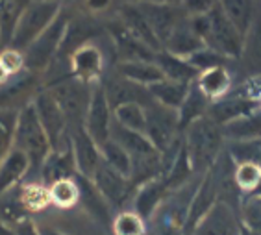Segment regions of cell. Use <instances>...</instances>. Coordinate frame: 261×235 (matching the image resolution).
<instances>
[{
	"label": "cell",
	"mask_w": 261,
	"mask_h": 235,
	"mask_svg": "<svg viewBox=\"0 0 261 235\" xmlns=\"http://www.w3.org/2000/svg\"><path fill=\"white\" fill-rule=\"evenodd\" d=\"M226 152L233 163H256L261 167V139L226 141Z\"/></svg>",
	"instance_id": "cell-36"
},
{
	"label": "cell",
	"mask_w": 261,
	"mask_h": 235,
	"mask_svg": "<svg viewBox=\"0 0 261 235\" xmlns=\"http://www.w3.org/2000/svg\"><path fill=\"white\" fill-rule=\"evenodd\" d=\"M259 6H261V2H259Z\"/></svg>",
	"instance_id": "cell-53"
},
{
	"label": "cell",
	"mask_w": 261,
	"mask_h": 235,
	"mask_svg": "<svg viewBox=\"0 0 261 235\" xmlns=\"http://www.w3.org/2000/svg\"><path fill=\"white\" fill-rule=\"evenodd\" d=\"M0 65L4 67V70L11 76H17L20 74L22 70H26V65H24V54L15 48H2L0 50Z\"/></svg>",
	"instance_id": "cell-44"
},
{
	"label": "cell",
	"mask_w": 261,
	"mask_h": 235,
	"mask_svg": "<svg viewBox=\"0 0 261 235\" xmlns=\"http://www.w3.org/2000/svg\"><path fill=\"white\" fill-rule=\"evenodd\" d=\"M70 74L87 84H98L106 70V54L102 46L96 45V41H91L87 45L80 46L74 54L69 58Z\"/></svg>",
	"instance_id": "cell-14"
},
{
	"label": "cell",
	"mask_w": 261,
	"mask_h": 235,
	"mask_svg": "<svg viewBox=\"0 0 261 235\" xmlns=\"http://www.w3.org/2000/svg\"><path fill=\"white\" fill-rule=\"evenodd\" d=\"M13 148L24 152L28 161H30V174L26 180L30 181L32 176H39L41 167L52 152V146L50 141H48V135H46L45 128H43L39 117H37L34 102L19 111Z\"/></svg>",
	"instance_id": "cell-3"
},
{
	"label": "cell",
	"mask_w": 261,
	"mask_h": 235,
	"mask_svg": "<svg viewBox=\"0 0 261 235\" xmlns=\"http://www.w3.org/2000/svg\"><path fill=\"white\" fill-rule=\"evenodd\" d=\"M139 8L143 15L146 17L152 32L156 34L161 46L165 45L167 39L176 30V26L186 19V11L181 6H167V4H152V2H139Z\"/></svg>",
	"instance_id": "cell-17"
},
{
	"label": "cell",
	"mask_w": 261,
	"mask_h": 235,
	"mask_svg": "<svg viewBox=\"0 0 261 235\" xmlns=\"http://www.w3.org/2000/svg\"><path fill=\"white\" fill-rule=\"evenodd\" d=\"M113 69L121 76L145 87H150L158 82L165 80L156 61H115Z\"/></svg>",
	"instance_id": "cell-28"
},
{
	"label": "cell",
	"mask_w": 261,
	"mask_h": 235,
	"mask_svg": "<svg viewBox=\"0 0 261 235\" xmlns=\"http://www.w3.org/2000/svg\"><path fill=\"white\" fill-rule=\"evenodd\" d=\"M113 119H115L121 126L128 128V130L145 134V126H146L145 106H141V104L119 106L117 110H113Z\"/></svg>",
	"instance_id": "cell-39"
},
{
	"label": "cell",
	"mask_w": 261,
	"mask_h": 235,
	"mask_svg": "<svg viewBox=\"0 0 261 235\" xmlns=\"http://www.w3.org/2000/svg\"><path fill=\"white\" fill-rule=\"evenodd\" d=\"M106 34L110 37L113 52H115L117 61H154L158 52L150 50L146 45H143L137 37L126 30L119 17H111L104 22Z\"/></svg>",
	"instance_id": "cell-12"
},
{
	"label": "cell",
	"mask_w": 261,
	"mask_h": 235,
	"mask_svg": "<svg viewBox=\"0 0 261 235\" xmlns=\"http://www.w3.org/2000/svg\"><path fill=\"white\" fill-rule=\"evenodd\" d=\"M30 174V161L24 152L11 148L6 160L0 163V195L13 189L28 178Z\"/></svg>",
	"instance_id": "cell-26"
},
{
	"label": "cell",
	"mask_w": 261,
	"mask_h": 235,
	"mask_svg": "<svg viewBox=\"0 0 261 235\" xmlns=\"http://www.w3.org/2000/svg\"><path fill=\"white\" fill-rule=\"evenodd\" d=\"M43 87V76L22 70L20 74L11 76L6 84L0 85V110L20 111L34 102Z\"/></svg>",
	"instance_id": "cell-11"
},
{
	"label": "cell",
	"mask_w": 261,
	"mask_h": 235,
	"mask_svg": "<svg viewBox=\"0 0 261 235\" xmlns=\"http://www.w3.org/2000/svg\"><path fill=\"white\" fill-rule=\"evenodd\" d=\"M35 224H37L39 235H70L69 231L60 228V226H52V224H46V222H35Z\"/></svg>",
	"instance_id": "cell-47"
},
{
	"label": "cell",
	"mask_w": 261,
	"mask_h": 235,
	"mask_svg": "<svg viewBox=\"0 0 261 235\" xmlns=\"http://www.w3.org/2000/svg\"><path fill=\"white\" fill-rule=\"evenodd\" d=\"M91 180L98 189V193L106 198V202L111 205V210L122 211L132 202L134 193H136V187L130 181V178L111 169L104 160L100 161V165Z\"/></svg>",
	"instance_id": "cell-9"
},
{
	"label": "cell",
	"mask_w": 261,
	"mask_h": 235,
	"mask_svg": "<svg viewBox=\"0 0 261 235\" xmlns=\"http://www.w3.org/2000/svg\"><path fill=\"white\" fill-rule=\"evenodd\" d=\"M219 6L243 35L248 32L261 8L259 0H219Z\"/></svg>",
	"instance_id": "cell-30"
},
{
	"label": "cell",
	"mask_w": 261,
	"mask_h": 235,
	"mask_svg": "<svg viewBox=\"0 0 261 235\" xmlns=\"http://www.w3.org/2000/svg\"><path fill=\"white\" fill-rule=\"evenodd\" d=\"M17 119H19V111L0 110V163L6 160V155L13 148Z\"/></svg>",
	"instance_id": "cell-41"
},
{
	"label": "cell",
	"mask_w": 261,
	"mask_h": 235,
	"mask_svg": "<svg viewBox=\"0 0 261 235\" xmlns=\"http://www.w3.org/2000/svg\"><path fill=\"white\" fill-rule=\"evenodd\" d=\"M61 10H63V2L60 0H32L17 22L10 48L24 52L52 24V20L60 15Z\"/></svg>",
	"instance_id": "cell-4"
},
{
	"label": "cell",
	"mask_w": 261,
	"mask_h": 235,
	"mask_svg": "<svg viewBox=\"0 0 261 235\" xmlns=\"http://www.w3.org/2000/svg\"><path fill=\"white\" fill-rule=\"evenodd\" d=\"M217 4H219V0H181L180 6L187 17H196L210 13Z\"/></svg>",
	"instance_id": "cell-45"
},
{
	"label": "cell",
	"mask_w": 261,
	"mask_h": 235,
	"mask_svg": "<svg viewBox=\"0 0 261 235\" xmlns=\"http://www.w3.org/2000/svg\"><path fill=\"white\" fill-rule=\"evenodd\" d=\"M84 2V10L87 15H98V13H106L110 10L113 0H82Z\"/></svg>",
	"instance_id": "cell-46"
},
{
	"label": "cell",
	"mask_w": 261,
	"mask_h": 235,
	"mask_svg": "<svg viewBox=\"0 0 261 235\" xmlns=\"http://www.w3.org/2000/svg\"><path fill=\"white\" fill-rule=\"evenodd\" d=\"M115 15L119 17V20L126 26V30L130 32L134 37H137L143 45H146L154 52L163 50V46H161V43L158 41L156 34L152 32L146 17L143 15L139 4H119Z\"/></svg>",
	"instance_id": "cell-19"
},
{
	"label": "cell",
	"mask_w": 261,
	"mask_h": 235,
	"mask_svg": "<svg viewBox=\"0 0 261 235\" xmlns=\"http://www.w3.org/2000/svg\"><path fill=\"white\" fill-rule=\"evenodd\" d=\"M167 195H169V189H167L165 180L154 178V180L146 181V184L139 185L136 189L134 198H132V210L148 222L152 215L158 211V207L163 204Z\"/></svg>",
	"instance_id": "cell-20"
},
{
	"label": "cell",
	"mask_w": 261,
	"mask_h": 235,
	"mask_svg": "<svg viewBox=\"0 0 261 235\" xmlns=\"http://www.w3.org/2000/svg\"><path fill=\"white\" fill-rule=\"evenodd\" d=\"M181 137H184V148L196 176L206 174L226 148L222 126H219L207 115L187 126Z\"/></svg>",
	"instance_id": "cell-1"
},
{
	"label": "cell",
	"mask_w": 261,
	"mask_h": 235,
	"mask_svg": "<svg viewBox=\"0 0 261 235\" xmlns=\"http://www.w3.org/2000/svg\"><path fill=\"white\" fill-rule=\"evenodd\" d=\"M110 139H113L115 143H119V145H121L122 148L130 154L132 161L141 160V158H150V155L161 154V152L156 150V146L152 145L145 134L128 130V128H124V126L119 124L115 119H113V122H111Z\"/></svg>",
	"instance_id": "cell-23"
},
{
	"label": "cell",
	"mask_w": 261,
	"mask_h": 235,
	"mask_svg": "<svg viewBox=\"0 0 261 235\" xmlns=\"http://www.w3.org/2000/svg\"><path fill=\"white\" fill-rule=\"evenodd\" d=\"M259 2H261V0H259Z\"/></svg>",
	"instance_id": "cell-54"
},
{
	"label": "cell",
	"mask_w": 261,
	"mask_h": 235,
	"mask_svg": "<svg viewBox=\"0 0 261 235\" xmlns=\"http://www.w3.org/2000/svg\"><path fill=\"white\" fill-rule=\"evenodd\" d=\"M15 235H39V230H37V224L35 220H28L24 224H20L19 228H15Z\"/></svg>",
	"instance_id": "cell-48"
},
{
	"label": "cell",
	"mask_w": 261,
	"mask_h": 235,
	"mask_svg": "<svg viewBox=\"0 0 261 235\" xmlns=\"http://www.w3.org/2000/svg\"><path fill=\"white\" fill-rule=\"evenodd\" d=\"M70 17H72V13L63 8L60 11V15L52 20V24L22 52L24 54L26 70L39 76L45 74L46 69L50 67V63L56 60V56L60 52L61 41H63V35H65Z\"/></svg>",
	"instance_id": "cell-5"
},
{
	"label": "cell",
	"mask_w": 261,
	"mask_h": 235,
	"mask_svg": "<svg viewBox=\"0 0 261 235\" xmlns=\"http://www.w3.org/2000/svg\"><path fill=\"white\" fill-rule=\"evenodd\" d=\"M111 235H146V220L134 210H122L113 217Z\"/></svg>",
	"instance_id": "cell-37"
},
{
	"label": "cell",
	"mask_w": 261,
	"mask_h": 235,
	"mask_svg": "<svg viewBox=\"0 0 261 235\" xmlns=\"http://www.w3.org/2000/svg\"><path fill=\"white\" fill-rule=\"evenodd\" d=\"M0 235H15V231L10 230V228H6L4 224H0Z\"/></svg>",
	"instance_id": "cell-50"
},
{
	"label": "cell",
	"mask_w": 261,
	"mask_h": 235,
	"mask_svg": "<svg viewBox=\"0 0 261 235\" xmlns=\"http://www.w3.org/2000/svg\"><path fill=\"white\" fill-rule=\"evenodd\" d=\"M100 154H102V160H104L111 169H115L117 172H121L122 176L130 178L132 158L119 143H115L113 139H108L104 145L100 146Z\"/></svg>",
	"instance_id": "cell-38"
},
{
	"label": "cell",
	"mask_w": 261,
	"mask_h": 235,
	"mask_svg": "<svg viewBox=\"0 0 261 235\" xmlns=\"http://www.w3.org/2000/svg\"><path fill=\"white\" fill-rule=\"evenodd\" d=\"M189 87H191V84H181V82H172L165 78V80L150 85L148 91H150L152 98H154L158 104L178 111L180 106L184 104V100H186L187 93H189Z\"/></svg>",
	"instance_id": "cell-32"
},
{
	"label": "cell",
	"mask_w": 261,
	"mask_h": 235,
	"mask_svg": "<svg viewBox=\"0 0 261 235\" xmlns=\"http://www.w3.org/2000/svg\"><path fill=\"white\" fill-rule=\"evenodd\" d=\"M78 174L74 163V154H72V146L63 148V150H52L46 158V161L41 167L39 181L50 187L52 184L60 180H69Z\"/></svg>",
	"instance_id": "cell-22"
},
{
	"label": "cell",
	"mask_w": 261,
	"mask_h": 235,
	"mask_svg": "<svg viewBox=\"0 0 261 235\" xmlns=\"http://www.w3.org/2000/svg\"><path fill=\"white\" fill-rule=\"evenodd\" d=\"M93 85L95 84H87V82H82L74 76H70V78L58 82V84H52L50 87H45L54 96L60 110L63 111L69 130L76 128V126H84L91 95H93Z\"/></svg>",
	"instance_id": "cell-6"
},
{
	"label": "cell",
	"mask_w": 261,
	"mask_h": 235,
	"mask_svg": "<svg viewBox=\"0 0 261 235\" xmlns=\"http://www.w3.org/2000/svg\"><path fill=\"white\" fill-rule=\"evenodd\" d=\"M146 113V126L145 135L148 137L152 145L156 146L158 152L169 150L176 141L181 137L180 130V119H178V111L165 108V106L158 104L156 100L145 108Z\"/></svg>",
	"instance_id": "cell-7"
},
{
	"label": "cell",
	"mask_w": 261,
	"mask_h": 235,
	"mask_svg": "<svg viewBox=\"0 0 261 235\" xmlns=\"http://www.w3.org/2000/svg\"><path fill=\"white\" fill-rule=\"evenodd\" d=\"M210 106H211L210 98H207V96L198 89V85L193 82L191 87H189V93H187V96H186V100H184V104H181L180 110H178L181 134H184V130H186L189 124H193L195 120L206 117Z\"/></svg>",
	"instance_id": "cell-31"
},
{
	"label": "cell",
	"mask_w": 261,
	"mask_h": 235,
	"mask_svg": "<svg viewBox=\"0 0 261 235\" xmlns=\"http://www.w3.org/2000/svg\"><path fill=\"white\" fill-rule=\"evenodd\" d=\"M20 196H22V202L30 213H43L52 205L50 191L41 181H22L20 184Z\"/></svg>",
	"instance_id": "cell-34"
},
{
	"label": "cell",
	"mask_w": 261,
	"mask_h": 235,
	"mask_svg": "<svg viewBox=\"0 0 261 235\" xmlns=\"http://www.w3.org/2000/svg\"><path fill=\"white\" fill-rule=\"evenodd\" d=\"M34 108L37 111L41 124L45 128L52 150H63L70 146V132L63 111L60 110L54 96L46 89H41L34 98Z\"/></svg>",
	"instance_id": "cell-8"
},
{
	"label": "cell",
	"mask_w": 261,
	"mask_h": 235,
	"mask_svg": "<svg viewBox=\"0 0 261 235\" xmlns=\"http://www.w3.org/2000/svg\"><path fill=\"white\" fill-rule=\"evenodd\" d=\"M48 191H50L52 205H56L61 211L72 210L80 202V187H78L74 178L56 181L48 187Z\"/></svg>",
	"instance_id": "cell-35"
},
{
	"label": "cell",
	"mask_w": 261,
	"mask_h": 235,
	"mask_svg": "<svg viewBox=\"0 0 261 235\" xmlns=\"http://www.w3.org/2000/svg\"><path fill=\"white\" fill-rule=\"evenodd\" d=\"M241 219L239 211L224 202H217L206 215L198 220L189 235H239Z\"/></svg>",
	"instance_id": "cell-15"
},
{
	"label": "cell",
	"mask_w": 261,
	"mask_h": 235,
	"mask_svg": "<svg viewBox=\"0 0 261 235\" xmlns=\"http://www.w3.org/2000/svg\"><path fill=\"white\" fill-rule=\"evenodd\" d=\"M237 63H239V69L246 74V78L261 76V8L256 19L252 20L248 32L245 34L243 52Z\"/></svg>",
	"instance_id": "cell-21"
},
{
	"label": "cell",
	"mask_w": 261,
	"mask_h": 235,
	"mask_svg": "<svg viewBox=\"0 0 261 235\" xmlns=\"http://www.w3.org/2000/svg\"><path fill=\"white\" fill-rule=\"evenodd\" d=\"M76 184L80 187V202L78 205H82V210L89 217L91 222H95L96 226L100 228H110L111 230V222H113V210L111 205L106 202L104 196L98 193V189L95 187L93 180L89 178H84V176L76 174L74 176Z\"/></svg>",
	"instance_id": "cell-18"
},
{
	"label": "cell",
	"mask_w": 261,
	"mask_h": 235,
	"mask_svg": "<svg viewBox=\"0 0 261 235\" xmlns=\"http://www.w3.org/2000/svg\"><path fill=\"white\" fill-rule=\"evenodd\" d=\"M204 46L206 45H204V41L200 39V35L193 30L191 22H189V17H186L180 24L176 26V30L171 34V37L167 39V43L163 45V50L172 56H178V58L187 60L189 56L202 50Z\"/></svg>",
	"instance_id": "cell-25"
},
{
	"label": "cell",
	"mask_w": 261,
	"mask_h": 235,
	"mask_svg": "<svg viewBox=\"0 0 261 235\" xmlns=\"http://www.w3.org/2000/svg\"><path fill=\"white\" fill-rule=\"evenodd\" d=\"M30 215L32 213L26 210L20 196V185L0 195V224H4L10 230H15L20 224L32 220Z\"/></svg>",
	"instance_id": "cell-27"
},
{
	"label": "cell",
	"mask_w": 261,
	"mask_h": 235,
	"mask_svg": "<svg viewBox=\"0 0 261 235\" xmlns=\"http://www.w3.org/2000/svg\"><path fill=\"white\" fill-rule=\"evenodd\" d=\"M187 61H189V63H191L198 72H204V70L213 69V67H221V65H228V63H231V61L226 60L224 56H221L219 52L213 50V48H207V46H204L202 50H198L193 56H189Z\"/></svg>",
	"instance_id": "cell-43"
},
{
	"label": "cell",
	"mask_w": 261,
	"mask_h": 235,
	"mask_svg": "<svg viewBox=\"0 0 261 235\" xmlns=\"http://www.w3.org/2000/svg\"><path fill=\"white\" fill-rule=\"evenodd\" d=\"M154 61H156V65L161 69V72H163V76H165L167 80L181 82V84H193L198 78V74H200L187 60L178 58V56H172L165 50L158 52Z\"/></svg>",
	"instance_id": "cell-29"
},
{
	"label": "cell",
	"mask_w": 261,
	"mask_h": 235,
	"mask_svg": "<svg viewBox=\"0 0 261 235\" xmlns=\"http://www.w3.org/2000/svg\"><path fill=\"white\" fill-rule=\"evenodd\" d=\"M222 134L226 141H250L261 139V111L239 117L222 126Z\"/></svg>",
	"instance_id": "cell-33"
},
{
	"label": "cell",
	"mask_w": 261,
	"mask_h": 235,
	"mask_svg": "<svg viewBox=\"0 0 261 235\" xmlns=\"http://www.w3.org/2000/svg\"><path fill=\"white\" fill-rule=\"evenodd\" d=\"M195 84L210 98V102H215L231 93L233 74H231V70L228 65L213 67V69H207L204 72H200L198 78L195 80Z\"/></svg>",
	"instance_id": "cell-24"
},
{
	"label": "cell",
	"mask_w": 261,
	"mask_h": 235,
	"mask_svg": "<svg viewBox=\"0 0 261 235\" xmlns=\"http://www.w3.org/2000/svg\"><path fill=\"white\" fill-rule=\"evenodd\" d=\"M111 122H113V110H111L110 102L106 98L104 87L98 82V84L93 85V95H91L86 120H84V128L93 137L96 145L102 146L106 141L110 139Z\"/></svg>",
	"instance_id": "cell-13"
},
{
	"label": "cell",
	"mask_w": 261,
	"mask_h": 235,
	"mask_svg": "<svg viewBox=\"0 0 261 235\" xmlns=\"http://www.w3.org/2000/svg\"><path fill=\"white\" fill-rule=\"evenodd\" d=\"M121 4H139V2H143V0H119Z\"/></svg>",
	"instance_id": "cell-51"
},
{
	"label": "cell",
	"mask_w": 261,
	"mask_h": 235,
	"mask_svg": "<svg viewBox=\"0 0 261 235\" xmlns=\"http://www.w3.org/2000/svg\"><path fill=\"white\" fill-rule=\"evenodd\" d=\"M233 180L243 196L252 195L261 184V167L256 163H236Z\"/></svg>",
	"instance_id": "cell-40"
},
{
	"label": "cell",
	"mask_w": 261,
	"mask_h": 235,
	"mask_svg": "<svg viewBox=\"0 0 261 235\" xmlns=\"http://www.w3.org/2000/svg\"><path fill=\"white\" fill-rule=\"evenodd\" d=\"M100 84L104 87L106 98L110 102L111 110H117L119 106L124 104H141L146 108L148 104L154 102L148 87L139 85L136 82L124 78V76H121L113 67L102 76Z\"/></svg>",
	"instance_id": "cell-10"
},
{
	"label": "cell",
	"mask_w": 261,
	"mask_h": 235,
	"mask_svg": "<svg viewBox=\"0 0 261 235\" xmlns=\"http://www.w3.org/2000/svg\"><path fill=\"white\" fill-rule=\"evenodd\" d=\"M143 2H152V4H167V6H180L181 0H143Z\"/></svg>",
	"instance_id": "cell-49"
},
{
	"label": "cell",
	"mask_w": 261,
	"mask_h": 235,
	"mask_svg": "<svg viewBox=\"0 0 261 235\" xmlns=\"http://www.w3.org/2000/svg\"><path fill=\"white\" fill-rule=\"evenodd\" d=\"M189 22L207 48H213L230 61H237L241 58L245 35L224 15L219 4L206 15L189 17Z\"/></svg>",
	"instance_id": "cell-2"
},
{
	"label": "cell",
	"mask_w": 261,
	"mask_h": 235,
	"mask_svg": "<svg viewBox=\"0 0 261 235\" xmlns=\"http://www.w3.org/2000/svg\"><path fill=\"white\" fill-rule=\"evenodd\" d=\"M69 132H70V146H72V154H74L76 170H78L80 176L91 180L102 161L100 146L93 141V137L87 134L84 126L70 128Z\"/></svg>",
	"instance_id": "cell-16"
},
{
	"label": "cell",
	"mask_w": 261,
	"mask_h": 235,
	"mask_svg": "<svg viewBox=\"0 0 261 235\" xmlns=\"http://www.w3.org/2000/svg\"><path fill=\"white\" fill-rule=\"evenodd\" d=\"M239 219H241V226H245L246 230L261 235V196L248 195L243 198Z\"/></svg>",
	"instance_id": "cell-42"
},
{
	"label": "cell",
	"mask_w": 261,
	"mask_h": 235,
	"mask_svg": "<svg viewBox=\"0 0 261 235\" xmlns=\"http://www.w3.org/2000/svg\"><path fill=\"white\" fill-rule=\"evenodd\" d=\"M2 46H4V45H2V35H0V48H2Z\"/></svg>",
	"instance_id": "cell-52"
}]
</instances>
